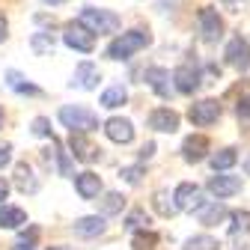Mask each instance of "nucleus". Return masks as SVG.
Returning <instances> with one entry per match:
<instances>
[{"mask_svg":"<svg viewBox=\"0 0 250 250\" xmlns=\"http://www.w3.org/2000/svg\"><path fill=\"white\" fill-rule=\"evenodd\" d=\"M152 42V36L146 30H128V33L116 36L110 45H107V57L110 60H131L137 51H143L146 45Z\"/></svg>","mask_w":250,"mask_h":250,"instance_id":"1","label":"nucleus"},{"mask_svg":"<svg viewBox=\"0 0 250 250\" xmlns=\"http://www.w3.org/2000/svg\"><path fill=\"white\" fill-rule=\"evenodd\" d=\"M60 122L66 125V128L72 131H96L99 128V116L86 110V107H78V104H66V107H60Z\"/></svg>","mask_w":250,"mask_h":250,"instance_id":"2","label":"nucleus"},{"mask_svg":"<svg viewBox=\"0 0 250 250\" xmlns=\"http://www.w3.org/2000/svg\"><path fill=\"white\" fill-rule=\"evenodd\" d=\"M78 21L86 24L92 33H116L119 24H122L116 12H110V9H92V6H86Z\"/></svg>","mask_w":250,"mask_h":250,"instance_id":"3","label":"nucleus"},{"mask_svg":"<svg viewBox=\"0 0 250 250\" xmlns=\"http://www.w3.org/2000/svg\"><path fill=\"white\" fill-rule=\"evenodd\" d=\"M62 42H66L69 48L81 51V54H89L92 48H96V33L86 27V24H66V33H62Z\"/></svg>","mask_w":250,"mask_h":250,"instance_id":"4","label":"nucleus"},{"mask_svg":"<svg viewBox=\"0 0 250 250\" xmlns=\"http://www.w3.org/2000/svg\"><path fill=\"white\" fill-rule=\"evenodd\" d=\"M143 81H146V86H149V89H152L158 99H170V89L176 86L173 75H170L167 69H161V66H152V69H146Z\"/></svg>","mask_w":250,"mask_h":250,"instance_id":"5","label":"nucleus"},{"mask_svg":"<svg viewBox=\"0 0 250 250\" xmlns=\"http://www.w3.org/2000/svg\"><path fill=\"white\" fill-rule=\"evenodd\" d=\"M173 197H176V206H179L182 211H200V208L206 206L203 191H200L197 185H191V182H182L176 191H173Z\"/></svg>","mask_w":250,"mask_h":250,"instance_id":"6","label":"nucleus"},{"mask_svg":"<svg viewBox=\"0 0 250 250\" xmlns=\"http://www.w3.org/2000/svg\"><path fill=\"white\" fill-rule=\"evenodd\" d=\"M197 21H200V33H203L206 42H217V39L224 36V18L217 15V9H211V6L200 9Z\"/></svg>","mask_w":250,"mask_h":250,"instance_id":"7","label":"nucleus"},{"mask_svg":"<svg viewBox=\"0 0 250 250\" xmlns=\"http://www.w3.org/2000/svg\"><path fill=\"white\" fill-rule=\"evenodd\" d=\"M227 62L232 69H238V72H247L250 69V42L244 39V36H235V39H229V45H227Z\"/></svg>","mask_w":250,"mask_h":250,"instance_id":"8","label":"nucleus"},{"mask_svg":"<svg viewBox=\"0 0 250 250\" xmlns=\"http://www.w3.org/2000/svg\"><path fill=\"white\" fill-rule=\"evenodd\" d=\"M188 119H191L194 125H211V122H217L221 119V104H217L214 99H203V102H197V104H191V110H188Z\"/></svg>","mask_w":250,"mask_h":250,"instance_id":"9","label":"nucleus"},{"mask_svg":"<svg viewBox=\"0 0 250 250\" xmlns=\"http://www.w3.org/2000/svg\"><path fill=\"white\" fill-rule=\"evenodd\" d=\"M69 149H72V155L78 161H83V164H89V161H96L99 155H102V149L92 143L89 137H86V131H72V140H69Z\"/></svg>","mask_w":250,"mask_h":250,"instance_id":"10","label":"nucleus"},{"mask_svg":"<svg viewBox=\"0 0 250 250\" xmlns=\"http://www.w3.org/2000/svg\"><path fill=\"white\" fill-rule=\"evenodd\" d=\"M173 81H176L179 92L191 96V92H197V86H200V69L194 66V62H182V66L173 72Z\"/></svg>","mask_w":250,"mask_h":250,"instance_id":"11","label":"nucleus"},{"mask_svg":"<svg viewBox=\"0 0 250 250\" xmlns=\"http://www.w3.org/2000/svg\"><path fill=\"white\" fill-rule=\"evenodd\" d=\"M104 134L113 143H131L134 140V125L128 119H122V116H113V119L104 122Z\"/></svg>","mask_w":250,"mask_h":250,"instance_id":"12","label":"nucleus"},{"mask_svg":"<svg viewBox=\"0 0 250 250\" xmlns=\"http://www.w3.org/2000/svg\"><path fill=\"white\" fill-rule=\"evenodd\" d=\"M149 128L155 131H164V134H173L179 128V113L170 110V107H158V110H152L149 113Z\"/></svg>","mask_w":250,"mask_h":250,"instance_id":"13","label":"nucleus"},{"mask_svg":"<svg viewBox=\"0 0 250 250\" xmlns=\"http://www.w3.org/2000/svg\"><path fill=\"white\" fill-rule=\"evenodd\" d=\"M208 191L217 200H227V197H232V194L241 191V179L238 176H211L208 179Z\"/></svg>","mask_w":250,"mask_h":250,"instance_id":"14","label":"nucleus"},{"mask_svg":"<svg viewBox=\"0 0 250 250\" xmlns=\"http://www.w3.org/2000/svg\"><path fill=\"white\" fill-rule=\"evenodd\" d=\"M206 152H208V137H203V134H191V137L182 143V158H185L188 164L203 161Z\"/></svg>","mask_w":250,"mask_h":250,"instance_id":"15","label":"nucleus"},{"mask_svg":"<svg viewBox=\"0 0 250 250\" xmlns=\"http://www.w3.org/2000/svg\"><path fill=\"white\" fill-rule=\"evenodd\" d=\"M75 188H78L81 200H96L99 191H102V176L92 173V170H86V173H81V176L75 179Z\"/></svg>","mask_w":250,"mask_h":250,"instance_id":"16","label":"nucleus"},{"mask_svg":"<svg viewBox=\"0 0 250 250\" xmlns=\"http://www.w3.org/2000/svg\"><path fill=\"white\" fill-rule=\"evenodd\" d=\"M72 229L78 235H83V238H92V235H102L107 229V224H104L102 214H86V217H78V221L72 224Z\"/></svg>","mask_w":250,"mask_h":250,"instance_id":"17","label":"nucleus"},{"mask_svg":"<svg viewBox=\"0 0 250 250\" xmlns=\"http://www.w3.org/2000/svg\"><path fill=\"white\" fill-rule=\"evenodd\" d=\"M72 86H81V89H96V86H99V69L92 66V62H81V66L75 69Z\"/></svg>","mask_w":250,"mask_h":250,"instance_id":"18","label":"nucleus"},{"mask_svg":"<svg viewBox=\"0 0 250 250\" xmlns=\"http://www.w3.org/2000/svg\"><path fill=\"white\" fill-rule=\"evenodd\" d=\"M27 224V211L18 206H0V229H18Z\"/></svg>","mask_w":250,"mask_h":250,"instance_id":"19","label":"nucleus"},{"mask_svg":"<svg viewBox=\"0 0 250 250\" xmlns=\"http://www.w3.org/2000/svg\"><path fill=\"white\" fill-rule=\"evenodd\" d=\"M15 188H18L21 194H36V188H39V182L33 176V167H30L27 161H21L15 167Z\"/></svg>","mask_w":250,"mask_h":250,"instance_id":"20","label":"nucleus"},{"mask_svg":"<svg viewBox=\"0 0 250 250\" xmlns=\"http://www.w3.org/2000/svg\"><path fill=\"white\" fill-rule=\"evenodd\" d=\"M227 214H229V211H227L224 203H208V206L200 208V224H203V227H217Z\"/></svg>","mask_w":250,"mask_h":250,"instance_id":"21","label":"nucleus"},{"mask_svg":"<svg viewBox=\"0 0 250 250\" xmlns=\"http://www.w3.org/2000/svg\"><path fill=\"white\" fill-rule=\"evenodd\" d=\"M152 208L158 211L161 217H173L176 211H182V208L176 206V197H170L167 191H155V197H152Z\"/></svg>","mask_w":250,"mask_h":250,"instance_id":"22","label":"nucleus"},{"mask_svg":"<svg viewBox=\"0 0 250 250\" xmlns=\"http://www.w3.org/2000/svg\"><path fill=\"white\" fill-rule=\"evenodd\" d=\"M6 83H9V89L21 92V96H39V86H33V83H30L21 72H15V69L6 72Z\"/></svg>","mask_w":250,"mask_h":250,"instance_id":"23","label":"nucleus"},{"mask_svg":"<svg viewBox=\"0 0 250 250\" xmlns=\"http://www.w3.org/2000/svg\"><path fill=\"white\" fill-rule=\"evenodd\" d=\"M125 99H128V89H125L122 83L107 86L102 92V107H119V104H125Z\"/></svg>","mask_w":250,"mask_h":250,"instance_id":"24","label":"nucleus"},{"mask_svg":"<svg viewBox=\"0 0 250 250\" xmlns=\"http://www.w3.org/2000/svg\"><path fill=\"white\" fill-rule=\"evenodd\" d=\"M235 161H238V152H235V149H221V152L211 155V170H214V173H224V170H229Z\"/></svg>","mask_w":250,"mask_h":250,"instance_id":"25","label":"nucleus"},{"mask_svg":"<svg viewBox=\"0 0 250 250\" xmlns=\"http://www.w3.org/2000/svg\"><path fill=\"white\" fill-rule=\"evenodd\" d=\"M122 206H125V197L116 194V191H107V194L102 197V203H99L102 214H116V211H122Z\"/></svg>","mask_w":250,"mask_h":250,"instance_id":"26","label":"nucleus"},{"mask_svg":"<svg viewBox=\"0 0 250 250\" xmlns=\"http://www.w3.org/2000/svg\"><path fill=\"white\" fill-rule=\"evenodd\" d=\"M229 235H238V232H250V211H232L229 214Z\"/></svg>","mask_w":250,"mask_h":250,"instance_id":"27","label":"nucleus"},{"mask_svg":"<svg viewBox=\"0 0 250 250\" xmlns=\"http://www.w3.org/2000/svg\"><path fill=\"white\" fill-rule=\"evenodd\" d=\"M30 48H33L36 54H51V51H54V36H51V33H33Z\"/></svg>","mask_w":250,"mask_h":250,"instance_id":"28","label":"nucleus"},{"mask_svg":"<svg viewBox=\"0 0 250 250\" xmlns=\"http://www.w3.org/2000/svg\"><path fill=\"white\" fill-rule=\"evenodd\" d=\"M36 241H39V227H30V229L12 244V250H36Z\"/></svg>","mask_w":250,"mask_h":250,"instance_id":"29","label":"nucleus"},{"mask_svg":"<svg viewBox=\"0 0 250 250\" xmlns=\"http://www.w3.org/2000/svg\"><path fill=\"white\" fill-rule=\"evenodd\" d=\"M221 244H217L211 235H194V238H188L185 250H217Z\"/></svg>","mask_w":250,"mask_h":250,"instance_id":"30","label":"nucleus"},{"mask_svg":"<svg viewBox=\"0 0 250 250\" xmlns=\"http://www.w3.org/2000/svg\"><path fill=\"white\" fill-rule=\"evenodd\" d=\"M125 227H128V229H143V227H149L146 211H143V208H134L128 217H125Z\"/></svg>","mask_w":250,"mask_h":250,"instance_id":"31","label":"nucleus"},{"mask_svg":"<svg viewBox=\"0 0 250 250\" xmlns=\"http://www.w3.org/2000/svg\"><path fill=\"white\" fill-rule=\"evenodd\" d=\"M155 241L158 238H155L152 232H137L134 235V250H155Z\"/></svg>","mask_w":250,"mask_h":250,"instance_id":"32","label":"nucleus"},{"mask_svg":"<svg viewBox=\"0 0 250 250\" xmlns=\"http://www.w3.org/2000/svg\"><path fill=\"white\" fill-rule=\"evenodd\" d=\"M125 182H128V185H137L140 182V176H143V167L137 164V167H122V173H119Z\"/></svg>","mask_w":250,"mask_h":250,"instance_id":"33","label":"nucleus"},{"mask_svg":"<svg viewBox=\"0 0 250 250\" xmlns=\"http://www.w3.org/2000/svg\"><path fill=\"white\" fill-rule=\"evenodd\" d=\"M33 134H36V137H48V134H51V122H48L45 116H36V119H33Z\"/></svg>","mask_w":250,"mask_h":250,"instance_id":"34","label":"nucleus"},{"mask_svg":"<svg viewBox=\"0 0 250 250\" xmlns=\"http://www.w3.org/2000/svg\"><path fill=\"white\" fill-rule=\"evenodd\" d=\"M9 158H12V146L9 143H0V167L9 164Z\"/></svg>","mask_w":250,"mask_h":250,"instance_id":"35","label":"nucleus"},{"mask_svg":"<svg viewBox=\"0 0 250 250\" xmlns=\"http://www.w3.org/2000/svg\"><path fill=\"white\" fill-rule=\"evenodd\" d=\"M238 116L250 119V99H241V102H238Z\"/></svg>","mask_w":250,"mask_h":250,"instance_id":"36","label":"nucleus"},{"mask_svg":"<svg viewBox=\"0 0 250 250\" xmlns=\"http://www.w3.org/2000/svg\"><path fill=\"white\" fill-rule=\"evenodd\" d=\"M6 197H9V182H6V179H0V203H3Z\"/></svg>","mask_w":250,"mask_h":250,"instance_id":"37","label":"nucleus"},{"mask_svg":"<svg viewBox=\"0 0 250 250\" xmlns=\"http://www.w3.org/2000/svg\"><path fill=\"white\" fill-rule=\"evenodd\" d=\"M152 155H155V143H146V146H143V152H140V158L146 161V158H152Z\"/></svg>","mask_w":250,"mask_h":250,"instance_id":"38","label":"nucleus"},{"mask_svg":"<svg viewBox=\"0 0 250 250\" xmlns=\"http://www.w3.org/2000/svg\"><path fill=\"white\" fill-rule=\"evenodd\" d=\"M3 39H6V18L0 15V42H3Z\"/></svg>","mask_w":250,"mask_h":250,"instance_id":"39","label":"nucleus"},{"mask_svg":"<svg viewBox=\"0 0 250 250\" xmlns=\"http://www.w3.org/2000/svg\"><path fill=\"white\" fill-rule=\"evenodd\" d=\"M48 250H75V247H62V244H60V247H48Z\"/></svg>","mask_w":250,"mask_h":250,"instance_id":"40","label":"nucleus"},{"mask_svg":"<svg viewBox=\"0 0 250 250\" xmlns=\"http://www.w3.org/2000/svg\"><path fill=\"white\" fill-rule=\"evenodd\" d=\"M244 170H247V173H250V158H247V164H244Z\"/></svg>","mask_w":250,"mask_h":250,"instance_id":"41","label":"nucleus"},{"mask_svg":"<svg viewBox=\"0 0 250 250\" xmlns=\"http://www.w3.org/2000/svg\"><path fill=\"white\" fill-rule=\"evenodd\" d=\"M0 125H3V107H0Z\"/></svg>","mask_w":250,"mask_h":250,"instance_id":"42","label":"nucleus"}]
</instances>
